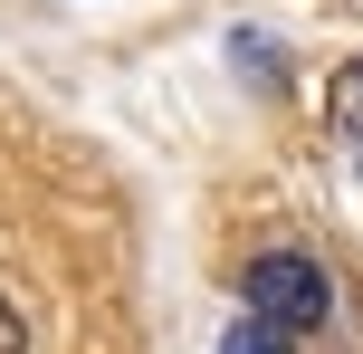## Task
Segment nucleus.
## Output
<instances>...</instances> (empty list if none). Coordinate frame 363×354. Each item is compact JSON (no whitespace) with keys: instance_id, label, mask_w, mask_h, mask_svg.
<instances>
[{"instance_id":"4","label":"nucleus","mask_w":363,"mask_h":354,"mask_svg":"<svg viewBox=\"0 0 363 354\" xmlns=\"http://www.w3.org/2000/svg\"><path fill=\"white\" fill-rule=\"evenodd\" d=\"M0 354H29V336H19V306L0 297Z\"/></svg>"},{"instance_id":"2","label":"nucleus","mask_w":363,"mask_h":354,"mask_svg":"<svg viewBox=\"0 0 363 354\" xmlns=\"http://www.w3.org/2000/svg\"><path fill=\"white\" fill-rule=\"evenodd\" d=\"M325 115H335V134H345V153L363 163V57H354L345 77H335V96H325Z\"/></svg>"},{"instance_id":"3","label":"nucleus","mask_w":363,"mask_h":354,"mask_svg":"<svg viewBox=\"0 0 363 354\" xmlns=\"http://www.w3.org/2000/svg\"><path fill=\"white\" fill-rule=\"evenodd\" d=\"M220 354H287V326L249 316V326H230V336H220Z\"/></svg>"},{"instance_id":"1","label":"nucleus","mask_w":363,"mask_h":354,"mask_svg":"<svg viewBox=\"0 0 363 354\" xmlns=\"http://www.w3.org/2000/svg\"><path fill=\"white\" fill-rule=\"evenodd\" d=\"M325 306H335V287H325V268H315L306 249H268V259H249V316L306 336V326H325Z\"/></svg>"}]
</instances>
